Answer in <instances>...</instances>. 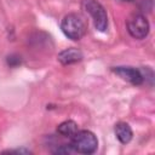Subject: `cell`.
<instances>
[{
  "instance_id": "obj_1",
  "label": "cell",
  "mask_w": 155,
  "mask_h": 155,
  "mask_svg": "<svg viewBox=\"0 0 155 155\" xmlns=\"http://www.w3.org/2000/svg\"><path fill=\"white\" fill-rule=\"evenodd\" d=\"M70 145H71L73 150L76 153L90 155L97 150L98 139L93 132L82 130V131H78L75 134L71 136Z\"/></svg>"
},
{
  "instance_id": "obj_2",
  "label": "cell",
  "mask_w": 155,
  "mask_h": 155,
  "mask_svg": "<svg viewBox=\"0 0 155 155\" xmlns=\"http://www.w3.org/2000/svg\"><path fill=\"white\" fill-rule=\"evenodd\" d=\"M61 29L68 39L78 41L85 35L86 24L80 15L68 13L63 17V19L61 22Z\"/></svg>"
},
{
  "instance_id": "obj_3",
  "label": "cell",
  "mask_w": 155,
  "mask_h": 155,
  "mask_svg": "<svg viewBox=\"0 0 155 155\" xmlns=\"http://www.w3.org/2000/svg\"><path fill=\"white\" fill-rule=\"evenodd\" d=\"M81 7L92 17L94 28L98 31H107L108 15L101 2H98L97 0H81Z\"/></svg>"
},
{
  "instance_id": "obj_4",
  "label": "cell",
  "mask_w": 155,
  "mask_h": 155,
  "mask_svg": "<svg viewBox=\"0 0 155 155\" xmlns=\"http://www.w3.org/2000/svg\"><path fill=\"white\" fill-rule=\"evenodd\" d=\"M126 27L130 35L137 40H142L149 34V22L142 13H134L130 16Z\"/></svg>"
},
{
  "instance_id": "obj_5",
  "label": "cell",
  "mask_w": 155,
  "mask_h": 155,
  "mask_svg": "<svg viewBox=\"0 0 155 155\" xmlns=\"http://www.w3.org/2000/svg\"><path fill=\"white\" fill-rule=\"evenodd\" d=\"M116 75H119L122 80L128 81L130 84L134 85V86H139L143 84L144 81V76L140 73V70L133 68V67H114L111 69Z\"/></svg>"
},
{
  "instance_id": "obj_6",
  "label": "cell",
  "mask_w": 155,
  "mask_h": 155,
  "mask_svg": "<svg viewBox=\"0 0 155 155\" xmlns=\"http://www.w3.org/2000/svg\"><path fill=\"white\" fill-rule=\"evenodd\" d=\"M82 58H84L82 52H81L79 48H75V47L65 48V50L61 51V52L58 53V56H57L58 62L62 63L63 65H69V64L78 63V62H80Z\"/></svg>"
},
{
  "instance_id": "obj_7",
  "label": "cell",
  "mask_w": 155,
  "mask_h": 155,
  "mask_svg": "<svg viewBox=\"0 0 155 155\" xmlns=\"http://www.w3.org/2000/svg\"><path fill=\"white\" fill-rule=\"evenodd\" d=\"M114 132H115V136L119 139V142L122 144L130 143L133 137L132 128L130 127V125L127 122H117L114 127Z\"/></svg>"
},
{
  "instance_id": "obj_8",
  "label": "cell",
  "mask_w": 155,
  "mask_h": 155,
  "mask_svg": "<svg viewBox=\"0 0 155 155\" xmlns=\"http://www.w3.org/2000/svg\"><path fill=\"white\" fill-rule=\"evenodd\" d=\"M79 131V126L73 120H65L57 126V132L64 137H71Z\"/></svg>"
},
{
  "instance_id": "obj_9",
  "label": "cell",
  "mask_w": 155,
  "mask_h": 155,
  "mask_svg": "<svg viewBox=\"0 0 155 155\" xmlns=\"http://www.w3.org/2000/svg\"><path fill=\"white\" fill-rule=\"evenodd\" d=\"M73 148L70 144H63V145H59L56 150H53L54 154H70L73 153Z\"/></svg>"
},
{
  "instance_id": "obj_10",
  "label": "cell",
  "mask_w": 155,
  "mask_h": 155,
  "mask_svg": "<svg viewBox=\"0 0 155 155\" xmlns=\"http://www.w3.org/2000/svg\"><path fill=\"white\" fill-rule=\"evenodd\" d=\"M7 63L11 65V67H15V65H17V64H19L21 63V57H18V56H8L7 57Z\"/></svg>"
},
{
  "instance_id": "obj_11",
  "label": "cell",
  "mask_w": 155,
  "mask_h": 155,
  "mask_svg": "<svg viewBox=\"0 0 155 155\" xmlns=\"http://www.w3.org/2000/svg\"><path fill=\"white\" fill-rule=\"evenodd\" d=\"M4 153H8V154H12V153H16V154H30L31 151L28 150V149H16V150H6Z\"/></svg>"
},
{
  "instance_id": "obj_12",
  "label": "cell",
  "mask_w": 155,
  "mask_h": 155,
  "mask_svg": "<svg viewBox=\"0 0 155 155\" xmlns=\"http://www.w3.org/2000/svg\"><path fill=\"white\" fill-rule=\"evenodd\" d=\"M124 1H133V0H124Z\"/></svg>"
}]
</instances>
